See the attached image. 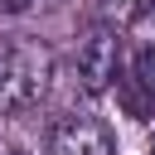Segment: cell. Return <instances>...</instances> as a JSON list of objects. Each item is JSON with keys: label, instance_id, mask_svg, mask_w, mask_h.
Returning a JSON list of instances; mask_svg holds the SVG:
<instances>
[{"label": "cell", "instance_id": "1", "mask_svg": "<svg viewBox=\"0 0 155 155\" xmlns=\"http://www.w3.org/2000/svg\"><path fill=\"white\" fill-rule=\"evenodd\" d=\"M53 48L24 34H0V116L39 107L53 87Z\"/></svg>", "mask_w": 155, "mask_h": 155}, {"label": "cell", "instance_id": "2", "mask_svg": "<svg viewBox=\"0 0 155 155\" xmlns=\"http://www.w3.org/2000/svg\"><path fill=\"white\" fill-rule=\"evenodd\" d=\"M73 73H78V87L82 92H107L121 73V29L107 24V19H92L78 39V53H73Z\"/></svg>", "mask_w": 155, "mask_h": 155}, {"label": "cell", "instance_id": "3", "mask_svg": "<svg viewBox=\"0 0 155 155\" xmlns=\"http://www.w3.org/2000/svg\"><path fill=\"white\" fill-rule=\"evenodd\" d=\"M44 155H116V136L92 111H68L48 126Z\"/></svg>", "mask_w": 155, "mask_h": 155}, {"label": "cell", "instance_id": "4", "mask_svg": "<svg viewBox=\"0 0 155 155\" xmlns=\"http://www.w3.org/2000/svg\"><path fill=\"white\" fill-rule=\"evenodd\" d=\"M111 92H116V102H121L126 116L155 121V48L136 44L131 53H121V73H116Z\"/></svg>", "mask_w": 155, "mask_h": 155}, {"label": "cell", "instance_id": "5", "mask_svg": "<svg viewBox=\"0 0 155 155\" xmlns=\"http://www.w3.org/2000/svg\"><path fill=\"white\" fill-rule=\"evenodd\" d=\"M34 10V0H0V15H24Z\"/></svg>", "mask_w": 155, "mask_h": 155}, {"label": "cell", "instance_id": "6", "mask_svg": "<svg viewBox=\"0 0 155 155\" xmlns=\"http://www.w3.org/2000/svg\"><path fill=\"white\" fill-rule=\"evenodd\" d=\"M34 5H58V0H34Z\"/></svg>", "mask_w": 155, "mask_h": 155}, {"label": "cell", "instance_id": "7", "mask_svg": "<svg viewBox=\"0 0 155 155\" xmlns=\"http://www.w3.org/2000/svg\"><path fill=\"white\" fill-rule=\"evenodd\" d=\"M10 155H24V150H10Z\"/></svg>", "mask_w": 155, "mask_h": 155}, {"label": "cell", "instance_id": "8", "mask_svg": "<svg viewBox=\"0 0 155 155\" xmlns=\"http://www.w3.org/2000/svg\"><path fill=\"white\" fill-rule=\"evenodd\" d=\"M131 5H140V0H131Z\"/></svg>", "mask_w": 155, "mask_h": 155}]
</instances>
